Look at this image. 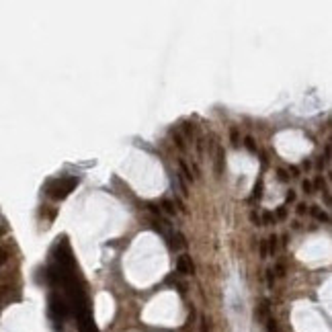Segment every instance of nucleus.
<instances>
[{
    "instance_id": "nucleus-5",
    "label": "nucleus",
    "mask_w": 332,
    "mask_h": 332,
    "mask_svg": "<svg viewBox=\"0 0 332 332\" xmlns=\"http://www.w3.org/2000/svg\"><path fill=\"white\" fill-rule=\"evenodd\" d=\"M173 140H175V144H177V148L180 152H185L187 150V144H185V137H182L179 131H173Z\"/></svg>"
},
{
    "instance_id": "nucleus-7",
    "label": "nucleus",
    "mask_w": 332,
    "mask_h": 332,
    "mask_svg": "<svg viewBox=\"0 0 332 332\" xmlns=\"http://www.w3.org/2000/svg\"><path fill=\"white\" fill-rule=\"evenodd\" d=\"M267 240H269V253L275 255V250H277V236H271Z\"/></svg>"
},
{
    "instance_id": "nucleus-11",
    "label": "nucleus",
    "mask_w": 332,
    "mask_h": 332,
    "mask_svg": "<svg viewBox=\"0 0 332 332\" xmlns=\"http://www.w3.org/2000/svg\"><path fill=\"white\" fill-rule=\"evenodd\" d=\"M185 133H187L189 137L195 135V128H193V123H185Z\"/></svg>"
},
{
    "instance_id": "nucleus-16",
    "label": "nucleus",
    "mask_w": 332,
    "mask_h": 332,
    "mask_svg": "<svg viewBox=\"0 0 332 332\" xmlns=\"http://www.w3.org/2000/svg\"><path fill=\"white\" fill-rule=\"evenodd\" d=\"M260 256H262V258L267 256V246H265V242H260Z\"/></svg>"
},
{
    "instance_id": "nucleus-20",
    "label": "nucleus",
    "mask_w": 332,
    "mask_h": 332,
    "mask_svg": "<svg viewBox=\"0 0 332 332\" xmlns=\"http://www.w3.org/2000/svg\"><path fill=\"white\" fill-rule=\"evenodd\" d=\"M6 234V228L4 226H0V236H4Z\"/></svg>"
},
{
    "instance_id": "nucleus-19",
    "label": "nucleus",
    "mask_w": 332,
    "mask_h": 332,
    "mask_svg": "<svg viewBox=\"0 0 332 332\" xmlns=\"http://www.w3.org/2000/svg\"><path fill=\"white\" fill-rule=\"evenodd\" d=\"M307 209H306V205H297V213H306Z\"/></svg>"
},
{
    "instance_id": "nucleus-1",
    "label": "nucleus",
    "mask_w": 332,
    "mask_h": 332,
    "mask_svg": "<svg viewBox=\"0 0 332 332\" xmlns=\"http://www.w3.org/2000/svg\"><path fill=\"white\" fill-rule=\"evenodd\" d=\"M78 185V179L70 177V179H58V180H51L48 185V195L53 199H64L72 193V189Z\"/></svg>"
},
{
    "instance_id": "nucleus-8",
    "label": "nucleus",
    "mask_w": 332,
    "mask_h": 332,
    "mask_svg": "<svg viewBox=\"0 0 332 332\" xmlns=\"http://www.w3.org/2000/svg\"><path fill=\"white\" fill-rule=\"evenodd\" d=\"M312 213L318 217V220H324V222H330V217L324 213V211H320V209H312Z\"/></svg>"
},
{
    "instance_id": "nucleus-3",
    "label": "nucleus",
    "mask_w": 332,
    "mask_h": 332,
    "mask_svg": "<svg viewBox=\"0 0 332 332\" xmlns=\"http://www.w3.org/2000/svg\"><path fill=\"white\" fill-rule=\"evenodd\" d=\"M179 168H180V173H182V179H185V180H189V182H193V180H195V177H193L191 175V170H189V166H187V162H185V160H179Z\"/></svg>"
},
{
    "instance_id": "nucleus-9",
    "label": "nucleus",
    "mask_w": 332,
    "mask_h": 332,
    "mask_svg": "<svg viewBox=\"0 0 332 332\" xmlns=\"http://www.w3.org/2000/svg\"><path fill=\"white\" fill-rule=\"evenodd\" d=\"M162 207H164V211H166V213L175 215V207H173V203H170V201H162Z\"/></svg>"
},
{
    "instance_id": "nucleus-10",
    "label": "nucleus",
    "mask_w": 332,
    "mask_h": 332,
    "mask_svg": "<svg viewBox=\"0 0 332 332\" xmlns=\"http://www.w3.org/2000/svg\"><path fill=\"white\" fill-rule=\"evenodd\" d=\"M255 197L256 199L262 197V180H258V185H255Z\"/></svg>"
},
{
    "instance_id": "nucleus-4",
    "label": "nucleus",
    "mask_w": 332,
    "mask_h": 332,
    "mask_svg": "<svg viewBox=\"0 0 332 332\" xmlns=\"http://www.w3.org/2000/svg\"><path fill=\"white\" fill-rule=\"evenodd\" d=\"M224 166H226V154L224 150H217V162H215V173L222 175L224 173Z\"/></svg>"
},
{
    "instance_id": "nucleus-6",
    "label": "nucleus",
    "mask_w": 332,
    "mask_h": 332,
    "mask_svg": "<svg viewBox=\"0 0 332 332\" xmlns=\"http://www.w3.org/2000/svg\"><path fill=\"white\" fill-rule=\"evenodd\" d=\"M244 144H246V148H248V150L253 152V154H256V152H258V148L255 146V140H253V137H246Z\"/></svg>"
},
{
    "instance_id": "nucleus-18",
    "label": "nucleus",
    "mask_w": 332,
    "mask_h": 332,
    "mask_svg": "<svg viewBox=\"0 0 332 332\" xmlns=\"http://www.w3.org/2000/svg\"><path fill=\"white\" fill-rule=\"evenodd\" d=\"M287 201H295V193L293 191H287V197H285Z\"/></svg>"
},
{
    "instance_id": "nucleus-12",
    "label": "nucleus",
    "mask_w": 332,
    "mask_h": 332,
    "mask_svg": "<svg viewBox=\"0 0 332 332\" xmlns=\"http://www.w3.org/2000/svg\"><path fill=\"white\" fill-rule=\"evenodd\" d=\"M6 260H8V253H6L4 248H0V267H2Z\"/></svg>"
},
{
    "instance_id": "nucleus-15",
    "label": "nucleus",
    "mask_w": 332,
    "mask_h": 332,
    "mask_svg": "<svg viewBox=\"0 0 332 332\" xmlns=\"http://www.w3.org/2000/svg\"><path fill=\"white\" fill-rule=\"evenodd\" d=\"M304 191L306 193H312V182L310 180H304Z\"/></svg>"
},
{
    "instance_id": "nucleus-17",
    "label": "nucleus",
    "mask_w": 332,
    "mask_h": 332,
    "mask_svg": "<svg viewBox=\"0 0 332 332\" xmlns=\"http://www.w3.org/2000/svg\"><path fill=\"white\" fill-rule=\"evenodd\" d=\"M232 144L238 146V131L236 129H232Z\"/></svg>"
},
{
    "instance_id": "nucleus-2",
    "label": "nucleus",
    "mask_w": 332,
    "mask_h": 332,
    "mask_svg": "<svg viewBox=\"0 0 332 332\" xmlns=\"http://www.w3.org/2000/svg\"><path fill=\"white\" fill-rule=\"evenodd\" d=\"M177 269L180 273H185V275H193V273H195V265H193L191 256H187V255H182V256L177 258Z\"/></svg>"
},
{
    "instance_id": "nucleus-13",
    "label": "nucleus",
    "mask_w": 332,
    "mask_h": 332,
    "mask_svg": "<svg viewBox=\"0 0 332 332\" xmlns=\"http://www.w3.org/2000/svg\"><path fill=\"white\" fill-rule=\"evenodd\" d=\"M285 215H287V209H285V205H281V207L277 209V213H275V217H279V220H283Z\"/></svg>"
},
{
    "instance_id": "nucleus-14",
    "label": "nucleus",
    "mask_w": 332,
    "mask_h": 332,
    "mask_svg": "<svg viewBox=\"0 0 332 332\" xmlns=\"http://www.w3.org/2000/svg\"><path fill=\"white\" fill-rule=\"evenodd\" d=\"M262 222H267V224L275 222V215H273V213H265V215H262Z\"/></svg>"
}]
</instances>
